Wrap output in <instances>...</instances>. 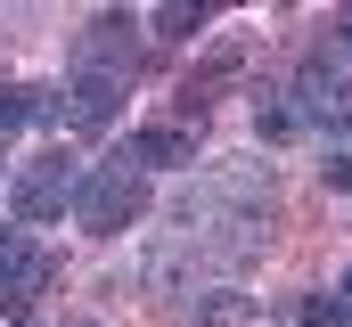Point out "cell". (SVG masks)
<instances>
[{
  "instance_id": "1",
  "label": "cell",
  "mask_w": 352,
  "mask_h": 327,
  "mask_svg": "<svg viewBox=\"0 0 352 327\" xmlns=\"http://www.w3.org/2000/svg\"><path fill=\"white\" fill-rule=\"evenodd\" d=\"M148 213V180L131 172V164H90L82 172V196H74V221H82L90 238H115V229H131Z\"/></svg>"
},
{
  "instance_id": "2",
  "label": "cell",
  "mask_w": 352,
  "mask_h": 327,
  "mask_svg": "<svg viewBox=\"0 0 352 327\" xmlns=\"http://www.w3.org/2000/svg\"><path fill=\"white\" fill-rule=\"evenodd\" d=\"M74 196H82V172H74V156H66V148H50V156H33L25 172H16L8 213H16V221H58Z\"/></svg>"
},
{
  "instance_id": "3",
  "label": "cell",
  "mask_w": 352,
  "mask_h": 327,
  "mask_svg": "<svg viewBox=\"0 0 352 327\" xmlns=\"http://www.w3.org/2000/svg\"><path fill=\"white\" fill-rule=\"evenodd\" d=\"M115 106H123V74L82 66V74L58 90V115H50V123H66V131H107V123H115Z\"/></svg>"
},
{
  "instance_id": "4",
  "label": "cell",
  "mask_w": 352,
  "mask_h": 327,
  "mask_svg": "<svg viewBox=\"0 0 352 327\" xmlns=\"http://www.w3.org/2000/svg\"><path fill=\"white\" fill-rule=\"evenodd\" d=\"M50 278H58V262H50L41 245L25 238V229H0V295H8V303H33Z\"/></svg>"
},
{
  "instance_id": "5",
  "label": "cell",
  "mask_w": 352,
  "mask_h": 327,
  "mask_svg": "<svg viewBox=\"0 0 352 327\" xmlns=\"http://www.w3.org/2000/svg\"><path fill=\"white\" fill-rule=\"evenodd\" d=\"M123 164H131V172H140V164H197V139H188L180 123H156V131H131Z\"/></svg>"
},
{
  "instance_id": "6",
  "label": "cell",
  "mask_w": 352,
  "mask_h": 327,
  "mask_svg": "<svg viewBox=\"0 0 352 327\" xmlns=\"http://www.w3.org/2000/svg\"><path fill=\"white\" fill-rule=\"evenodd\" d=\"M58 115V90H33V82H0V139L25 131V123H50Z\"/></svg>"
},
{
  "instance_id": "7",
  "label": "cell",
  "mask_w": 352,
  "mask_h": 327,
  "mask_svg": "<svg viewBox=\"0 0 352 327\" xmlns=\"http://www.w3.org/2000/svg\"><path fill=\"white\" fill-rule=\"evenodd\" d=\"M148 25H156V33H197V25H205V8H188V0H164Z\"/></svg>"
},
{
  "instance_id": "8",
  "label": "cell",
  "mask_w": 352,
  "mask_h": 327,
  "mask_svg": "<svg viewBox=\"0 0 352 327\" xmlns=\"http://www.w3.org/2000/svg\"><path fill=\"white\" fill-rule=\"evenodd\" d=\"M320 172H328V188H352V148H336V156L320 164Z\"/></svg>"
},
{
  "instance_id": "9",
  "label": "cell",
  "mask_w": 352,
  "mask_h": 327,
  "mask_svg": "<svg viewBox=\"0 0 352 327\" xmlns=\"http://www.w3.org/2000/svg\"><path fill=\"white\" fill-rule=\"evenodd\" d=\"M336 49H352V8H344V16H336Z\"/></svg>"
},
{
  "instance_id": "10",
  "label": "cell",
  "mask_w": 352,
  "mask_h": 327,
  "mask_svg": "<svg viewBox=\"0 0 352 327\" xmlns=\"http://www.w3.org/2000/svg\"><path fill=\"white\" fill-rule=\"evenodd\" d=\"M336 327H352V303H344V311H336Z\"/></svg>"
},
{
  "instance_id": "11",
  "label": "cell",
  "mask_w": 352,
  "mask_h": 327,
  "mask_svg": "<svg viewBox=\"0 0 352 327\" xmlns=\"http://www.w3.org/2000/svg\"><path fill=\"white\" fill-rule=\"evenodd\" d=\"M344 295H352V270H344Z\"/></svg>"
},
{
  "instance_id": "12",
  "label": "cell",
  "mask_w": 352,
  "mask_h": 327,
  "mask_svg": "<svg viewBox=\"0 0 352 327\" xmlns=\"http://www.w3.org/2000/svg\"><path fill=\"white\" fill-rule=\"evenodd\" d=\"M74 327H90V319H74Z\"/></svg>"
}]
</instances>
